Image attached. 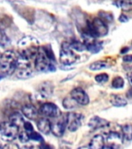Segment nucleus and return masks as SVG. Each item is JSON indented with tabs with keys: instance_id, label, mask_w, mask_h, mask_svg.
<instances>
[{
	"instance_id": "ddd939ff",
	"label": "nucleus",
	"mask_w": 132,
	"mask_h": 149,
	"mask_svg": "<svg viewBox=\"0 0 132 149\" xmlns=\"http://www.w3.org/2000/svg\"><path fill=\"white\" fill-rule=\"evenodd\" d=\"M53 85L50 81H44L39 86V92L44 98L50 97L53 93Z\"/></svg>"
},
{
	"instance_id": "dca6fc26",
	"label": "nucleus",
	"mask_w": 132,
	"mask_h": 149,
	"mask_svg": "<svg viewBox=\"0 0 132 149\" xmlns=\"http://www.w3.org/2000/svg\"><path fill=\"white\" fill-rule=\"evenodd\" d=\"M37 127L44 134H49L51 132V122L47 118L39 119L37 122Z\"/></svg>"
},
{
	"instance_id": "a211bd4d",
	"label": "nucleus",
	"mask_w": 132,
	"mask_h": 149,
	"mask_svg": "<svg viewBox=\"0 0 132 149\" xmlns=\"http://www.w3.org/2000/svg\"><path fill=\"white\" fill-rule=\"evenodd\" d=\"M110 101L111 104L116 107H123L127 104V100L123 96L119 95H111Z\"/></svg>"
},
{
	"instance_id": "6e6552de",
	"label": "nucleus",
	"mask_w": 132,
	"mask_h": 149,
	"mask_svg": "<svg viewBox=\"0 0 132 149\" xmlns=\"http://www.w3.org/2000/svg\"><path fill=\"white\" fill-rule=\"evenodd\" d=\"M67 123V114L60 115L57 117V120L52 124L51 123V132L56 137H62L65 132Z\"/></svg>"
},
{
	"instance_id": "c9c22d12",
	"label": "nucleus",
	"mask_w": 132,
	"mask_h": 149,
	"mask_svg": "<svg viewBox=\"0 0 132 149\" xmlns=\"http://www.w3.org/2000/svg\"><path fill=\"white\" fill-rule=\"evenodd\" d=\"M128 50H129V48H128V47H124V48L122 49V51H120V53L121 54L126 53V52H127V51H128Z\"/></svg>"
},
{
	"instance_id": "9d476101",
	"label": "nucleus",
	"mask_w": 132,
	"mask_h": 149,
	"mask_svg": "<svg viewBox=\"0 0 132 149\" xmlns=\"http://www.w3.org/2000/svg\"><path fill=\"white\" fill-rule=\"evenodd\" d=\"M39 112L44 116L50 118H57L61 115L59 107L52 102H46L42 105Z\"/></svg>"
},
{
	"instance_id": "72a5a7b5",
	"label": "nucleus",
	"mask_w": 132,
	"mask_h": 149,
	"mask_svg": "<svg viewBox=\"0 0 132 149\" xmlns=\"http://www.w3.org/2000/svg\"><path fill=\"white\" fill-rule=\"evenodd\" d=\"M127 78L128 79V81H129L130 84H131V88H132V72L128 73L127 74Z\"/></svg>"
},
{
	"instance_id": "412c9836",
	"label": "nucleus",
	"mask_w": 132,
	"mask_h": 149,
	"mask_svg": "<svg viewBox=\"0 0 132 149\" xmlns=\"http://www.w3.org/2000/svg\"><path fill=\"white\" fill-rule=\"evenodd\" d=\"M9 121L11 122V123H14V124H16V126H18L20 127L21 126L23 125L25 120H24V119L20 113H14L10 116L9 117Z\"/></svg>"
},
{
	"instance_id": "4be33fe9",
	"label": "nucleus",
	"mask_w": 132,
	"mask_h": 149,
	"mask_svg": "<svg viewBox=\"0 0 132 149\" xmlns=\"http://www.w3.org/2000/svg\"><path fill=\"white\" fill-rule=\"evenodd\" d=\"M122 135L123 137L127 141L132 140V125L126 124L122 127Z\"/></svg>"
},
{
	"instance_id": "39448f33",
	"label": "nucleus",
	"mask_w": 132,
	"mask_h": 149,
	"mask_svg": "<svg viewBox=\"0 0 132 149\" xmlns=\"http://www.w3.org/2000/svg\"><path fill=\"white\" fill-rule=\"evenodd\" d=\"M53 63L41 50L36 57L35 68L39 72H54L56 71V67Z\"/></svg>"
},
{
	"instance_id": "e433bc0d",
	"label": "nucleus",
	"mask_w": 132,
	"mask_h": 149,
	"mask_svg": "<svg viewBox=\"0 0 132 149\" xmlns=\"http://www.w3.org/2000/svg\"><path fill=\"white\" fill-rule=\"evenodd\" d=\"M2 54V52H1V50H0V54Z\"/></svg>"
},
{
	"instance_id": "0eeeda50",
	"label": "nucleus",
	"mask_w": 132,
	"mask_h": 149,
	"mask_svg": "<svg viewBox=\"0 0 132 149\" xmlns=\"http://www.w3.org/2000/svg\"><path fill=\"white\" fill-rule=\"evenodd\" d=\"M77 58L78 57L72 51L69 44L63 43L61 47V51L60 54V62L64 65H70L76 62Z\"/></svg>"
},
{
	"instance_id": "f704fd0d",
	"label": "nucleus",
	"mask_w": 132,
	"mask_h": 149,
	"mask_svg": "<svg viewBox=\"0 0 132 149\" xmlns=\"http://www.w3.org/2000/svg\"><path fill=\"white\" fill-rule=\"evenodd\" d=\"M6 76V73H4L3 72H0V81H1L2 79H4Z\"/></svg>"
},
{
	"instance_id": "a878e982",
	"label": "nucleus",
	"mask_w": 132,
	"mask_h": 149,
	"mask_svg": "<svg viewBox=\"0 0 132 149\" xmlns=\"http://www.w3.org/2000/svg\"><path fill=\"white\" fill-rule=\"evenodd\" d=\"M75 103H76V101L74 100V99H69V98H66L63 100V107L66 108L67 109H74L75 107Z\"/></svg>"
},
{
	"instance_id": "2f4dec72",
	"label": "nucleus",
	"mask_w": 132,
	"mask_h": 149,
	"mask_svg": "<svg viewBox=\"0 0 132 149\" xmlns=\"http://www.w3.org/2000/svg\"><path fill=\"white\" fill-rule=\"evenodd\" d=\"M124 62L126 63H132V55H125L123 58Z\"/></svg>"
},
{
	"instance_id": "4468645a",
	"label": "nucleus",
	"mask_w": 132,
	"mask_h": 149,
	"mask_svg": "<svg viewBox=\"0 0 132 149\" xmlns=\"http://www.w3.org/2000/svg\"><path fill=\"white\" fill-rule=\"evenodd\" d=\"M109 125V122L105 119L100 118L99 116H94L90 119L88 123V126L92 130H97L100 128L104 127Z\"/></svg>"
},
{
	"instance_id": "bb28decb",
	"label": "nucleus",
	"mask_w": 132,
	"mask_h": 149,
	"mask_svg": "<svg viewBox=\"0 0 132 149\" xmlns=\"http://www.w3.org/2000/svg\"><path fill=\"white\" fill-rule=\"evenodd\" d=\"M29 137H30V140L36 141H39V142L44 141L43 138V137H42L41 135L39 134V133L36 132L35 130H33L32 132L29 134Z\"/></svg>"
},
{
	"instance_id": "9b49d317",
	"label": "nucleus",
	"mask_w": 132,
	"mask_h": 149,
	"mask_svg": "<svg viewBox=\"0 0 132 149\" xmlns=\"http://www.w3.org/2000/svg\"><path fill=\"white\" fill-rule=\"evenodd\" d=\"M83 116L80 113H67V127L71 132H74L80 127Z\"/></svg>"
},
{
	"instance_id": "b1692460",
	"label": "nucleus",
	"mask_w": 132,
	"mask_h": 149,
	"mask_svg": "<svg viewBox=\"0 0 132 149\" xmlns=\"http://www.w3.org/2000/svg\"><path fill=\"white\" fill-rule=\"evenodd\" d=\"M69 46L71 47V48L75 49L76 51H83L86 50V45L84 43H81L79 40H73L69 44Z\"/></svg>"
},
{
	"instance_id": "aec40b11",
	"label": "nucleus",
	"mask_w": 132,
	"mask_h": 149,
	"mask_svg": "<svg viewBox=\"0 0 132 149\" xmlns=\"http://www.w3.org/2000/svg\"><path fill=\"white\" fill-rule=\"evenodd\" d=\"M108 67H110V65L107 61H95V62L92 63L90 65L89 68L90 70H92V71H98V70L104 69V68H107Z\"/></svg>"
},
{
	"instance_id": "5701e85b",
	"label": "nucleus",
	"mask_w": 132,
	"mask_h": 149,
	"mask_svg": "<svg viewBox=\"0 0 132 149\" xmlns=\"http://www.w3.org/2000/svg\"><path fill=\"white\" fill-rule=\"evenodd\" d=\"M10 45V39L4 30L0 29V47H6Z\"/></svg>"
},
{
	"instance_id": "393cba45",
	"label": "nucleus",
	"mask_w": 132,
	"mask_h": 149,
	"mask_svg": "<svg viewBox=\"0 0 132 149\" xmlns=\"http://www.w3.org/2000/svg\"><path fill=\"white\" fill-rule=\"evenodd\" d=\"M124 86V81L123 78L120 76H117L113 78L112 81V86L114 88H121Z\"/></svg>"
},
{
	"instance_id": "7c9ffc66",
	"label": "nucleus",
	"mask_w": 132,
	"mask_h": 149,
	"mask_svg": "<svg viewBox=\"0 0 132 149\" xmlns=\"http://www.w3.org/2000/svg\"><path fill=\"white\" fill-rule=\"evenodd\" d=\"M23 126H24V128H25V131L28 134L34 130V128H33L32 125L30 123V122H24Z\"/></svg>"
},
{
	"instance_id": "7ed1b4c3",
	"label": "nucleus",
	"mask_w": 132,
	"mask_h": 149,
	"mask_svg": "<svg viewBox=\"0 0 132 149\" xmlns=\"http://www.w3.org/2000/svg\"><path fill=\"white\" fill-rule=\"evenodd\" d=\"M108 33V26L100 18H94L92 22H87V28L84 33V35L96 37H104Z\"/></svg>"
},
{
	"instance_id": "2eb2a0df",
	"label": "nucleus",
	"mask_w": 132,
	"mask_h": 149,
	"mask_svg": "<svg viewBox=\"0 0 132 149\" xmlns=\"http://www.w3.org/2000/svg\"><path fill=\"white\" fill-rule=\"evenodd\" d=\"M22 112L26 118L35 120L38 116V110L33 105L26 104L22 107Z\"/></svg>"
},
{
	"instance_id": "6ab92c4d",
	"label": "nucleus",
	"mask_w": 132,
	"mask_h": 149,
	"mask_svg": "<svg viewBox=\"0 0 132 149\" xmlns=\"http://www.w3.org/2000/svg\"><path fill=\"white\" fill-rule=\"evenodd\" d=\"M113 4L124 10H130L132 9V0H116Z\"/></svg>"
},
{
	"instance_id": "f8f14e48",
	"label": "nucleus",
	"mask_w": 132,
	"mask_h": 149,
	"mask_svg": "<svg viewBox=\"0 0 132 149\" xmlns=\"http://www.w3.org/2000/svg\"><path fill=\"white\" fill-rule=\"evenodd\" d=\"M72 99H74L77 104L86 106L90 102L89 96L86 92L81 88H75L70 93Z\"/></svg>"
},
{
	"instance_id": "473e14b6",
	"label": "nucleus",
	"mask_w": 132,
	"mask_h": 149,
	"mask_svg": "<svg viewBox=\"0 0 132 149\" xmlns=\"http://www.w3.org/2000/svg\"><path fill=\"white\" fill-rule=\"evenodd\" d=\"M119 21L122 22V23H126V22L128 21V18L125 15H124V14H121L120 17H119Z\"/></svg>"
},
{
	"instance_id": "423d86ee",
	"label": "nucleus",
	"mask_w": 132,
	"mask_h": 149,
	"mask_svg": "<svg viewBox=\"0 0 132 149\" xmlns=\"http://www.w3.org/2000/svg\"><path fill=\"white\" fill-rule=\"evenodd\" d=\"M16 75L19 79H25L32 76V69L29 59L19 56L16 64Z\"/></svg>"
},
{
	"instance_id": "c756f323",
	"label": "nucleus",
	"mask_w": 132,
	"mask_h": 149,
	"mask_svg": "<svg viewBox=\"0 0 132 149\" xmlns=\"http://www.w3.org/2000/svg\"><path fill=\"white\" fill-rule=\"evenodd\" d=\"M100 16L102 19L103 20H107L108 21V22H111V21L113 20V16L111 15V13H104V12H102L100 13Z\"/></svg>"
},
{
	"instance_id": "f03ea898",
	"label": "nucleus",
	"mask_w": 132,
	"mask_h": 149,
	"mask_svg": "<svg viewBox=\"0 0 132 149\" xmlns=\"http://www.w3.org/2000/svg\"><path fill=\"white\" fill-rule=\"evenodd\" d=\"M19 56L12 51H6L0 54V68L6 74L16 72Z\"/></svg>"
},
{
	"instance_id": "cd10ccee",
	"label": "nucleus",
	"mask_w": 132,
	"mask_h": 149,
	"mask_svg": "<svg viewBox=\"0 0 132 149\" xmlns=\"http://www.w3.org/2000/svg\"><path fill=\"white\" fill-rule=\"evenodd\" d=\"M108 79V74H107L106 73H102V74H99L95 76V80L99 83H104V82L107 81Z\"/></svg>"
},
{
	"instance_id": "f3484780",
	"label": "nucleus",
	"mask_w": 132,
	"mask_h": 149,
	"mask_svg": "<svg viewBox=\"0 0 132 149\" xmlns=\"http://www.w3.org/2000/svg\"><path fill=\"white\" fill-rule=\"evenodd\" d=\"M104 145H105V138L102 135L97 134L91 139L89 147L90 148L100 149L104 148Z\"/></svg>"
},
{
	"instance_id": "20e7f679",
	"label": "nucleus",
	"mask_w": 132,
	"mask_h": 149,
	"mask_svg": "<svg viewBox=\"0 0 132 149\" xmlns=\"http://www.w3.org/2000/svg\"><path fill=\"white\" fill-rule=\"evenodd\" d=\"M19 127L9 122H2L0 123V134L6 141H12L18 137Z\"/></svg>"
},
{
	"instance_id": "c85d7f7f",
	"label": "nucleus",
	"mask_w": 132,
	"mask_h": 149,
	"mask_svg": "<svg viewBox=\"0 0 132 149\" xmlns=\"http://www.w3.org/2000/svg\"><path fill=\"white\" fill-rule=\"evenodd\" d=\"M18 137L20 140V141L23 142V143H26V142L30 141L29 134L25 131H21V132L19 133Z\"/></svg>"
},
{
	"instance_id": "1a4fd4ad",
	"label": "nucleus",
	"mask_w": 132,
	"mask_h": 149,
	"mask_svg": "<svg viewBox=\"0 0 132 149\" xmlns=\"http://www.w3.org/2000/svg\"><path fill=\"white\" fill-rule=\"evenodd\" d=\"M123 135L117 131H111L105 140L104 148H119L123 143Z\"/></svg>"
},
{
	"instance_id": "f257e3e1",
	"label": "nucleus",
	"mask_w": 132,
	"mask_h": 149,
	"mask_svg": "<svg viewBox=\"0 0 132 149\" xmlns=\"http://www.w3.org/2000/svg\"><path fill=\"white\" fill-rule=\"evenodd\" d=\"M19 54L26 59H32L36 57L39 51V43L35 37H25L18 43Z\"/></svg>"
}]
</instances>
